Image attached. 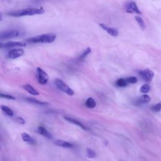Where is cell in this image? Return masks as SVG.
I'll list each match as a JSON object with an SVG mask.
<instances>
[{
	"instance_id": "cell-3",
	"label": "cell",
	"mask_w": 161,
	"mask_h": 161,
	"mask_svg": "<svg viewBox=\"0 0 161 161\" xmlns=\"http://www.w3.org/2000/svg\"><path fill=\"white\" fill-rule=\"evenodd\" d=\"M55 84L56 87L60 91L68 94L69 96H73L74 94V90L70 88L67 84H65L63 80L60 79H56Z\"/></svg>"
},
{
	"instance_id": "cell-28",
	"label": "cell",
	"mask_w": 161,
	"mask_h": 161,
	"mask_svg": "<svg viewBox=\"0 0 161 161\" xmlns=\"http://www.w3.org/2000/svg\"><path fill=\"white\" fill-rule=\"evenodd\" d=\"M15 120L16 122L21 125H24L25 123V120L22 117H16Z\"/></svg>"
},
{
	"instance_id": "cell-19",
	"label": "cell",
	"mask_w": 161,
	"mask_h": 161,
	"mask_svg": "<svg viewBox=\"0 0 161 161\" xmlns=\"http://www.w3.org/2000/svg\"><path fill=\"white\" fill-rule=\"evenodd\" d=\"M0 108H1L3 112L5 113L6 115H7L8 116L13 117L14 115V113H13V110H12L11 108H10L9 107H8L5 105H1L0 106Z\"/></svg>"
},
{
	"instance_id": "cell-8",
	"label": "cell",
	"mask_w": 161,
	"mask_h": 161,
	"mask_svg": "<svg viewBox=\"0 0 161 161\" xmlns=\"http://www.w3.org/2000/svg\"><path fill=\"white\" fill-rule=\"evenodd\" d=\"M24 50L23 49H13L10 51L8 54V58L10 59H16L24 54Z\"/></svg>"
},
{
	"instance_id": "cell-27",
	"label": "cell",
	"mask_w": 161,
	"mask_h": 161,
	"mask_svg": "<svg viewBox=\"0 0 161 161\" xmlns=\"http://www.w3.org/2000/svg\"><path fill=\"white\" fill-rule=\"evenodd\" d=\"M0 98H5L7 100H15L16 98L13 96L10 95V94H3V93H0Z\"/></svg>"
},
{
	"instance_id": "cell-5",
	"label": "cell",
	"mask_w": 161,
	"mask_h": 161,
	"mask_svg": "<svg viewBox=\"0 0 161 161\" xmlns=\"http://www.w3.org/2000/svg\"><path fill=\"white\" fill-rule=\"evenodd\" d=\"M125 10L129 13L142 14V12L140 11L137 3L135 1H129L126 3L125 5Z\"/></svg>"
},
{
	"instance_id": "cell-4",
	"label": "cell",
	"mask_w": 161,
	"mask_h": 161,
	"mask_svg": "<svg viewBox=\"0 0 161 161\" xmlns=\"http://www.w3.org/2000/svg\"><path fill=\"white\" fill-rule=\"evenodd\" d=\"M37 79L39 82V84L41 85H45L47 84L49 82V77L47 72L44 71L40 67L37 68Z\"/></svg>"
},
{
	"instance_id": "cell-7",
	"label": "cell",
	"mask_w": 161,
	"mask_h": 161,
	"mask_svg": "<svg viewBox=\"0 0 161 161\" xmlns=\"http://www.w3.org/2000/svg\"><path fill=\"white\" fill-rule=\"evenodd\" d=\"M139 74L140 77L142 78V79L148 82V83H149V82L152 81L154 76V72L148 69H144L143 71H140L139 72Z\"/></svg>"
},
{
	"instance_id": "cell-17",
	"label": "cell",
	"mask_w": 161,
	"mask_h": 161,
	"mask_svg": "<svg viewBox=\"0 0 161 161\" xmlns=\"http://www.w3.org/2000/svg\"><path fill=\"white\" fill-rule=\"evenodd\" d=\"M26 100L28 101L30 103H32V104L34 105H40V106H47L49 105V103L47 102H43L39 100H37L35 98H26Z\"/></svg>"
},
{
	"instance_id": "cell-21",
	"label": "cell",
	"mask_w": 161,
	"mask_h": 161,
	"mask_svg": "<svg viewBox=\"0 0 161 161\" xmlns=\"http://www.w3.org/2000/svg\"><path fill=\"white\" fill-rule=\"evenodd\" d=\"M135 20L137 21V22L139 25L140 27L141 28L142 30L145 29V28H146V24H145V23H144L143 20L141 17H140V16H135Z\"/></svg>"
},
{
	"instance_id": "cell-20",
	"label": "cell",
	"mask_w": 161,
	"mask_h": 161,
	"mask_svg": "<svg viewBox=\"0 0 161 161\" xmlns=\"http://www.w3.org/2000/svg\"><path fill=\"white\" fill-rule=\"evenodd\" d=\"M116 85L118 87H121V88H125L128 85V82L126 81L125 79H123V78H120L118 79L116 82Z\"/></svg>"
},
{
	"instance_id": "cell-26",
	"label": "cell",
	"mask_w": 161,
	"mask_h": 161,
	"mask_svg": "<svg viewBox=\"0 0 161 161\" xmlns=\"http://www.w3.org/2000/svg\"><path fill=\"white\" fill-rule=\"evenodd\" d=\"M152 110L155 111V112H160L161 111V102H159L157 104H156L152 106Z\"/></svg>"
},
{
	"instance_id": "cell-14",
	"label": "cell",
	"mask_w": 161,
	"mask_h": 161,
	"mask_svg": "<svg viewBox=\"0 0 161 161\" xmlns=\"http://www.w3.org/2000/svg\"><path fill=\"white\" fill-rule=\"evenodd\" d=\"M64 119L66 120H67V122H69V123H72V124H74V125H77L78 127H81L82 129L85 130H88L87 128H86L83 124H82V123L79 121L77 120H76V119H74V118H70V117H64Z\"/></svg>"
},
{
	"instance_id": "cell-10",
	"label": "cell",
	"mask_w": 161,
	"mask_h": 161,
	"mask_svg": "<svg viewBox=\"0 0 161 161\" xmlns=\"http://www.w3.org/2000/svg\"><path fill=\"white\" fill-rule=\"evenodd\" d=\"M100 26L102 28V29H103L105 31H106L111 36L117 37L118 35L119 32H118L117 28H113V27H110L108 26H107L106 25L103 24V23H100Z\"/></svg>"
},
{
	"instance_id": "cell-9",
	"label": "cell",
	"mask_w": 161,
	"mask_h": 161,
	"mask_svg": "<svg viewBox=\"0 0 161 161\" xmlns=\"http://www.w3.org/2000/svg\"><path fill=\"white\" fill-rule=\"evenodd\" d=\"M27 44L22 42H8L6 43H0V48L7 49L16 47H25Z\"/></svg>"
},
{
	"instance_id": "cell-6",
	"label": "cell",
	"mask_w": 161,
	"mask_h": 161,
	"mask_svg": "<svg viewBox=\"0 0 161 161\" xmlns=\"http://www.w3.org/2000/svg\"><path fill=\"white\" fill-rule=\"evenodd\" d=\"M20 32L17 30H9L0 32V39L5 40L18 37Z\"/></svg>"
},
{
	"instance_id": "cell-30",
	"label": "cell",
	"mask_w": 161,
	"mask_h": 161,
	"mask_svg": "<svg viewBox=\"0 0 161 161\" xmlns=\"http://www.w3.org/2000/svg\"></svg>"
},
{
	"instance_id": "cell-29",
	"label": "cell",
	"mask_w": 161,
	"mask_h": 161,
	"mask_svg": "<svg viewBox=\"0 0 161 161\" xmlns=\"http://www.w3.org/2000/svg\"><path fill=\"white\" fill-rule=\"evenodd\" d=\"M2 20H3V16L1 14H0V21H2Z\"/></svg>"
},
{
	"instance_id": "cell-15",
	"label": "cell",
	"mask_w": 161,
	"mask_h": 161,
	"mask_svg": "<svg viewBox=\"0 0 161 161\" xmlns=\"http://www.w3.org/2000/svg\"><path fill=\"white\" fill-rule=\"evenodd\" d=\"M22 138L25 142L31 144V145H34V144H35V140L29 134L27 133H23L22 134Z\"/></svg>"
},
{
	"instance_id": "cell-2",
	"label": "cell",
	"mask_w": 161,
	"mask_h": 161,
	"mask_svg": "<svg viewBox=\"0 0 161 161\" xmlns=\"http://www.w3.org/2000/svg\"><path fill=\"white\" fill-rule=\"evenodd\" d=\"M56 39V35L54 34H46L37 35L26 40L29 44H51Z\"/></svg>"
},
{
	"instance_id": "cell-12",
	"label": "cell",
	"mask_w": 161,
	"mask_h": 161,
	"mask_svg": "<svg viewBox=\"0 0 161 161\" xmlns=\"http://www.w3.org/2000/svg\"><path fill=\"white\" fill-rule=\"evenodd\" d=\"M38 132L41 135L44 136L45 138H47L48 139H52V135H51V134L42 126H39L38 127Z\"/></svg>"
},
{
	"instance_id": "cell-13",
	"label": "cell",
	"mask_w": 161,
	"mask_h": 161,
	"mask_svg": "<svg viewBox=\"0 0 161 161\" xmlns=\"http://www.w3.org/2000/svg\"><path fill=\"white\" fill-rule=\"evenodd\" d=\"M55 144L57 146L65 148H70L73 147V145L72 143L63 140H57L55 142Z\"/></svg>"
},
{
	"instance_id": "cell-16",
	"label": "cell",
	"mask_w": 161,
	"mask_h": 161,
	"mask_svg": "<svg viewBox=\"0 0 161 161\" xmlns=\"http://www.w3.org/2000/svg\"><path fill=\"white\" fill-rule=\"evenodd\" d=\"M151 101V98L147 95V94H143V95L139 97L137 100H136V103L137 104H144V103H148Z\"/></svg>"
},
{
	"instance_id": "cell-22",
	"label": "cell",
	"mask_w": 161,
	"mask_h": 161,
	"mask_svg": "<svg viewBox=\"0 0 161 161\" xmlns=\"http://www.w3.org/2000/svg\"><path fill=\"white\" fill-rule=\"evenodd\" d=\"M91 52V49L90 47H88L87 49H86L85 51L82 53L81 56H80L79 59L81 60H83L86 57H87V56H88L89 53Z\"/></svg>"
},
{
	"instance_id": "cell-18",
	"label": "cell",
	"mask_w": 161,
	"mask_h": 161,
	"mask_svg": "<svg viewBox=\"0 0 161 161\" xmlns=\"http://www.w3.org/2000/svg\"><path fill=\"white\" fill-rule=\"evenodd\" d=\"M85 106L88 108L93 109L96 107V103L93 98H89L87 99V100H86L85 102Z\"/></svg>"
},
{
	"instance_id": "cell-24",
	"label": "cell",
	"mask_w": 161,
	"mask_h": 161,
	"mask_svg": "<svg viewBox=\"0 0 161 161\" xmlns=\"http://www.w3.org/2000/svg\"><path fill=\"white\" fill-rule=\"evenodd\" d=\"M150 86L148 84H143L142 88H140V92L142 93H147L150 91Z\"/></svg>"
},
{
	"instance_id": "cell-23",
	"label": "cell",
	"mask_w": 161,
	"mask_h": 161,
	"mask_svg": "<svg viewBox=\"0 0 161 161\" xmlns=\"http://www.w3.org/2000/svg\"><path fill=\"white\" fill-rule=\"evenodd\" d=\"M86 154H87L88 157L90 159L94 158L96 156V153L95 152V151L91 149V148H88L87 150H86Z\"/></svg>"
},
{
	"instance_id": "cell-11",
	"label": "cell",
	"mask_w": 161,
	"mask_h": 161,
	"mask_svg": "<svg viewBox=\"0 0 161 161\" xmlns=\"http://www.w3.org/2000/svg\"><path fill=\"white\" fill-rule=\"evenodd\" d=\"M23 88L27 92H28V93H30V94L33 96H37L39 95V93L38 91H37L34 87H32V86L28 84H24L23 86Z\"/></svg>"
},
{
	"instance_id": "cell-1",
	"label": "cell",
	"mask_w": 161,
	"mask_h": 161,
	"mask_svg": "<svg viewBox=\"0 0 161 161\" xmlns=\"http://www.w3.org/2000/svg\"><path fill=\"white\" fill-rule=\"evenodd\" d=\"M45 13V10L42 7L40 8H26L24 9L10 11L8 13V15L13 17H22L25 16H34L37 15H42Z\"/></svg>"
},
{
	"instance_id": "cell-25",
	"label": "cell",
	"mask_w": 161,
	"mask_h": 161,
	"mask_svg": "<svg viewBox=\"0 0 161 161\" xmlns=\"http://www.w3.org/2000/svg\"><path fill=\"white\" fill-rule=\"evenodd\" d=\"M125 79L127 81L128 83H130V84H135V83H137L138 81L137 78L135 76L128 77L125 78Z\"/></svg>"
}]
</instances>
